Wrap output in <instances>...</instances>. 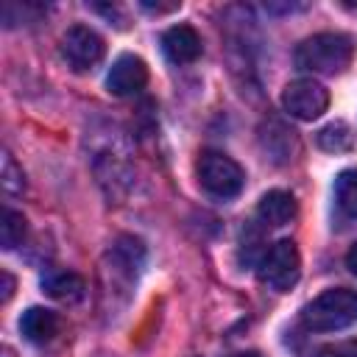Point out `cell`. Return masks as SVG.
<instances>
[{
  "label": "cell",
  "instance_id": "cell-7",
  "mask_svg": "<svg viewBox=\"0 0 357 357\" xmlns=\"http://www.w3.org/2000/svg\"><path fill=\"white\" fill-rule=\"evenodd\" d=\"M145 84H148V67L134 53H123L106 75V86L112 95H131L139 92Z\"/></svg>",
  "mask_w": 357,
  "mask_h": 357
},
{
  "label": "cell",
  "instance_id": "cell-20",
  "mask_svg": "<svg viewBox=\"0 0 357 357\" xmlns=\"http://www.w3.org/2000/svg\"><path fill=\"white\" fill-rule=\"evenodd\" d=\"M229 357H262L259 351H237V354H229Z\"/></svg>",
  "mask_w": 357,
  "mask_h": 357
},
{
  "label": "cell",
  "instance_id": "cell-15",
  "mask_svg": "<svg viewBox=\"0 0 357 357\" xmlns=\"http://www.w3.org/2000/svg\"><path fill=\"white\" fill-rule=\"evenodd\" d=\"M25 231H28L25 218H22L20 212H14V209H6V212H3V223H0V240H3V248L11 251V248L22 245Z\"/></svg>",
  "mask_w": 357,
  "mask_h": 357
},
{
  "label": "cell",
  "instance_id": "cell-4",
  "mask_svg": "<svg viewBox=\"0 0 357 357\" xmlns=\"http://www.w3.org/2000/svg\"><path fill=\"white\" fill-rule=\"evenodd\" d=\"M301 276V257L293 240H276L259 259V282L276 293H287Z\"/></svg>",
  "mask_w": 357,
  "mask_h": 357
},
{
  "label": "cell",
  "instance_id": "cell-16",
  "mask_svg": "<svg viewBox=\"0 0 357 357\" xmlns=\"http://www.w3.org/2000/svg\"><path fill=\"white\" fill-rule=\"evenodd\" d=\"M3 190L8 195H20L25 190V176H22V170L17 167V162L8 151L3 153Z\"/></svg>",
  "mask_w": 357,
  "mask_h": 357
},
{
  "label": "cell",
  "instance_id": "cell-5",
  "mask_svg": "<svg viewBox=\"0 0 357 357\" xmlns=\"http://www.w3.org/2000/svg\"><path fill=\"white\" fill-rule=\"evenodd\" d=\"M282 106L296 120H315V117H321L326 112L329 92H326L324 84H318L312 78H298V81H290L284 86Z\"/></svg>",
  "mask_w": 357,
  "mask_h": 357
},
{
  "label": "cell",
  "instance_id": "cell-2",
  "mask_svg": "<svg viewBox=\"0 0 357 357\" xmlns=\"http://www.w3.org/2000/svg\"><path fill=\"white\" fill-rule=\"evenodd\" d=\"M354 321H357V293L349 287L324 290L301 310V324L312 332H335Z\"/></svg>",
  "mask_w": 357,
  "mask_h": 357
},
{
  "label": "cell",
  "instance_id": "cell-14",
  "mask_svg": "<svg viewBox=\"0 0 357 357\" xmlns=\"http://www.w3.org/2000/svg\"><path fill=\"white\" fill-rule=\"evenodd\" d=\"M318 145H321L324 151H329V153L349 151V148H351V128H349L346 123L335 120V123H329V126H324V128L318 131Z\"/></svg>",
  "mask_w": 357,
  "mask_h": 357
},
{
  "label": "cell",
  "instance_id": "cell-11",
  "mask_svg": "<svg viewBox=\"0 0 357 357\" xmlns=\"http://www.w3.org/2000/svg\"><path fill=\"white\" fill-rule=\"evenodd\" d=\"M257 215L265 226H284L296 218V198L284 190H271L259 198Z\"/></svg>",
  "mask_w": 357,
  "mask_h": 357
},
{
  "label": "cell",
  "instance_id": "cell-12",
  "mask_svg": "<svg viewBox=\"0 0 357 357\" xmlns=\"http://www.w3.org/2000/svg\"><path fill=\"white\" fill-rule=\"evenodd\" d=\"M42 287H45V293L50 298L64 301V304L81 301L84 298V290H86L84 279L78 273H73V271H47L42 276Z\"/></svg>",
  "mask_w": 357,
  "mask_h": 357
},
{
  "label": "cell",
  "instance_id": "cell-18",
  "mask_svg": "<svg viewBox=\"0 0 357 357\" xmlns=\"http://www.w3.org/2000/svg\"><path fill=\"white\" fill-rule=\"evenodd\" d=\"M0 279H3V296H0V298H3V301H8V298H11V290H14V279H11V273H8V271H3V273H0Z\"/></svg>",
  "mask_w": 357,
  "mask_h": 357
},
{
  "label": "cell",
  "instance_id": "cell-8",
  "mask_svg": "<svg viewBox=\"0 0 357 357\" xmlns=\"http://www.w3.org/2000/svg\"><path fill=\"white\" fill-rule=\"evenodd\" d=\"M259 142L265 148V153L276 162V165H287L296 153H298V137L290 126H284L282 120H265L259 128Z\"/></svg>",
  "mask_w": 357,
  "mask_h": 357
},
{
  "label": "cell",
  "instance_id": "cell-10",
  "mask_svg": "<svg viewBox=\"0 0 357 357\" xmlns=\"http://www.w3.org/2000/svg\"><path fill=\"white\" fill-rule=\"evenodd\" d=\"M59 315L53 310H45V307H31L22 312L20 318V332L31 340V343H47L59 335Z\"/></svg>",
  "mask_w": 357,
  "mask_h": 357
},
{
  "label": "cell",
  "instance_id": "cell-6",
  "mask_svg": "<svg viewBox=\"0 0 357 357\" xmlns=\"http://www.w3.org/2000/svg\"><path fill=\"white\" fill-rule=\"evenodd\" d=\"M103 39L89 25H73L61 36V56L73 70H92L103 59Z\"/></svg>",
  "mask_w": 357,
  "mask_h": 357
},
{
  "label": "cell",
  "instance_id": "cell-3",
  "mask_svg": "<svg viewBox=\"0 0 357 357\" xmlns=\"http://www.w3.org/2000/svg\"><path fill=\"white\" fill-rule=\"evenodd\" d=\"M195 173H198L201 187L215 198H234L243 190V181H245L243 167L220 151H204L198 156Z\"/></svg>",
  "mask_w": 357,
  "mask_h": 357
},
{
  "label": "cell",
  "instance_id": "cell-13",
  "mask_svg": "<svg viewBox=\"0 0 357 357\" xmlns=\"http://www.w3.org/2000/svg\"><path fill=\"white\" fill-rule=\"evenodd\" d=\"M335 204L343 215L357 218V170H343L335 178Z\"/></svg>",
  "mask_w": 357,
  "mask_h": 357
},
{
  "label": "cell",
  "instance_id": "cell-1",
  "mask_svg": "<svg viewBox=\"0 0 357 357\" xmlns=\"http://www.w3.org/2000/svg\"><path fill=\"white\" fill-rule=\"evenodd\" d=\"M296 67L318 75L343 73L354 59V42L346 33H315L296 47Z\"/></svg>",
  "mask_w": 357,
  "mask_h": 357
},
{
  "label": "cell",
  "instance_id": "cell-9",
  "mask_svg": "<svg viewBox=\"0 0 357 357\" xmlns=\"http://www.w3.org/2000/svg\"><path fill=\"white\" fill-rule=\"evenodd\" d=\"M162 50H165V56L173 64H192L201 56L204 45H201V36H198L195 28H190V25H173L162 36Z\"/></svg>",
  "mask_w": 357,
  "mask_h": 357
},
{
  "label": "cell",
  "instance_id": "cell-19",
  "mask_svg": "<svg viewBox=\"0 0 357 357\" xmlns=\"http://www.w3.org/2000/svg\"><path fill=\"white\" fill-rule=\"evenodd\" d=\"M346 268L357 276V243H354V245L349 248V254H346Z\"/></svg>",
  "mask_w": 357,
  "mask_h": 357
},
{
  "label": "cell",
  "instance_id": "cell-17",
  "mask_svg": "<svg viewBox=\"0 0 357 357\" xmlns=\"http://www.w3.org/2000/svg\"><path fill=\"white\" fill-rule=\"evenodd\" d=\"M318 357H357V340H340L318 349Z\"/></svg>",
  "mask_w": 357,
  "mask_h": 357
}]
</instances>
